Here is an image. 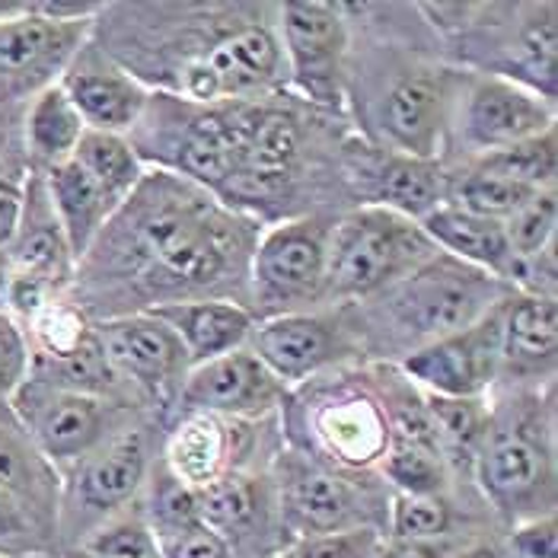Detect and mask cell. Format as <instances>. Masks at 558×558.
Masks as SVG:
<instances>
[{
	"label": "cell",
	"instance_id": "obj_1",
	"mask_svg": "<svg viewBox=\"0 0 558 558\" xmlns=\"http://www.w3.org/2000/svg\"><path fill=\"white\" fill-rule=\"evenodd\" d=\"M258 227L175 172L141 175L81 258L77 291L106 319L167 303L250 301Z\"/></svg>",
	"mask_w": 558,
	"mask_h": 558
},
{
	"label": "cell",
	"instance_id": "obj_2",
	"mask_svg": "<svg viewBox=\"0 0 558 558\" xmlns=\"http://www.w3.org/2000/svg\"><path fill=\"white\" fill-rule=\"evenodd\" d=\"M505 301H511L508 281L447 253H437L412 275L380 291L377 303L364 316H357L354 326L367 323L371 336H377L384 348L412 344V351H418L473 326Z\"/></svg>",
	"mask_w": 558,
	"mask_h": 558
},
{
	"label": "cell",
	"instance_id": "obj_3",
	"mask_svg": "<svg viewBox=\"0 0 558 558\" xmlns=\"http://www.w3.org/2000/svg\"><path fill=\"white\" fill-rule=\"evenodd\" d=\"M475 478L485 501L508 523L556 514V447L536 402H511L488 415L475 447Z\"/></svg>",
	"mask_w": 558,
	"mask_h": 558
},
{
	"label": "cell",
	"instance_id": "obj_4",
	"mask_svg": "<svg viewBox=\"0 0 558 558\" xmlns=\"http://www.w3.org/2000/svg\"><path fill=\"white\" fill-rule=\"evenodd\" d=\"M437 256L428 233L387 208H357L332 223L323 301H371Z\"/></svg>",
	"mask_w": 558,
	"mask_h": 558
},
{
	"label": "cell",
	"instance_id": "obj_5",
	"mask_svg": "<svg viewBox=\"0 0 558 558\" xmlns=\"http://www.w3.org/2000/svg\"><path fill=\"white\" fill-rule=\"evenodd\" d=\"M329 233L332 220L301 217L258 240L250 265V303H256L258 316L275 319L303 313V306L323 301Z\"/></svg>",
	"mask_w": 558,
	"mask_h": 558
},
{
	"label": "cell",
	"instance_id": "obj_6",
	"mask_svg": "<svg viewBox=\"0 0 558 558\" xmlns=\"http://www.w3.org/2000/svg\"><path fill=\"white\" fill-rule=\"evenodd\" d=\"M147 460L150 440L144 430H125L112 440H102L77 463L64 492V533L81 539L109 517L122 514L147 478Z\"/></svg>",
	"mask_w": 558,
	"mask_h": 558
},
{
	"label": "cell",
	"instance_id": "obj_7",
	"mask_svg": "<svg viewBox=\"0 0 558 558\" xmlns=\"http://www.w3.org/2000/svg\"><path fill=\"white\" fill-rule=\"evenodd\" d=\"M278 23L298 89L316 106L339 109L348 51L342 3H281Z\"/></svg>",
	"mask_w": 558,
	"mask_h": 558
},
{
	"label": "cell",
	"instance_id": "obj_8",
	"mask_svg": "<svg viewBox=\"0 0 558 558\" xmlns=\"http://www.w3.org/2000/svg\"><path fill=\"white\" fill-rule=\"evenodd\" d=\"M505 303L485 313L473 326L405 354L402 357L405 377L422 384L430 396H447V399L482 396V389L492 387V380L501 371Z\"/></svg>",
	"mask_w": 558,
	"mask_h": 558
},
{
	"label": "cell",
	"instance_id": "obj_9",
	"mask_svg": "<svg viewBox=\"0 0 558 558\" xmlns=\"http://www.w3.org/2000/svg\"><path fill=\"white\" fill-rule=\"evenodd\" d=\"M16 415L29 428L39 453L54 463H81L102 440L109 405L77 389L45 387L39 380L20 384Z\"/></svg>",
	"mask_w": 558,
	"mask_h": 558
},
{
	"label": "cell",
	"instance_id": "obj_10",
	"mask_svg": "<svg viewBox=\"0 0 558 558\" xmlns=\"http://www.w3.org/2000/svg\"><path fill=\"white\" fill-rule=\"evenodd\" d=\"M351 332L354 326L348 323L344 310L288 313V316L265 319L258 329L250 332V339H253V354L288 387L344 357L354 348Z\"/></svg>",
	"mask_w": 558,
	"mask_h": 558
},
{
	"label": "cell",
	"instance_id": "obj_11",
	"mask_svg": "<svg viewBox=\"0 0 558 558\" xmlns=\"http://www.w3.org/2000/svg\"><path fill=\"white\" fill-rule=\"evenodd\" d=\"M89 20H51L39 13L0 23V102L43 93L51 74L68 68L81 51Z\"/></svg>",
	"mask_w": 558,
	"mask_h": 558
},
{
	"label": "cell",
	"instance_id": "obj_12",
	"mask_svg": "<svg viewBox=\"0 0 558 558\" xmlns=\"http://www.w3.org/2000/svg\"><path fill=\"white\" fill-rule=\"evenodd\" d=\"M275 498L281 533L291 530L294 539L374 526V511L364 505V498L344 475L313 466L306 460L284 463Z\"/></svg>",
	"mask_w": 558,
	"mask_h": 558
},
{
	"label": "cell",
	"instance_id": "obj_13",
	"mask_svg": "<svg viewBox=\"0 0 558 558\" xmlns=\"http://www.w3.org/2000/svg\"><path fill=\"white\" fill-rule=\"evenodd\" d=\"M310 430L326 460L342 470H371L384 460L392 437L384 402L348 384H336L316 396Z\"/></svg>",
	"mask_w": 558,
	"mask_h": 558
},
{
	"label": "cell",
	"instance_id": "obj_14",
	"mask_svg": "<svg viewBox=\"0 0 558 558\" xmlns=\"http://www.w3.org/2000/svg\"><path fill=\"white\" fill-rule=\"evenodd\" d=\"M556 125V109L546 96L505 77H482L466 93L463 141L478 154H495L533 141Z\"/></svg>",
	"mask_w": 558,
	"mask_h": 558
},
{
	"label": "cell",
	"instance_id": "obj_15",
	"mask_svg": "<svg viewBox=\"0 0 558 558\" xmlns=\"http://www.w3.org/2000/svg\"><path fill=\"white\" fill-rule=\"evenodd\" d=\"M284 399V384L258 361L253 351H230L192 367L179 389L185 412H205L217 418L265 415Z\"/></svg>",
	"mask_w": 558,
	"mask_h": 558
},
{
	"label": "cell",
	"instance_id": "obj_16",
	"mask_svg": "<svg viewBox=\"0 0 558 558\" xmlns=\"http://www.w3.org/2000/svg\"><path fill=\"white\" fill-rule=\"evenodd\" d=\"M96 342L109 367L131 377L150 396H167L179 380H185V348L170 326L150 313L102 319L96 326Z\"/></svg>",
	"mask_w": 558,
	"mask_h": 558
},
{
	"label": "cell",
	"instance_id": "obj_17",
	"mask_svg": "<svg viewBox=\"0 0 558 558\" xmlns=\"http://www.w3.org/2000/svg\"><path fill=\"white\" fill-rule=\"evenodd\" d=\"M453 106V84L444 71H409L392 81L380 102V129L396 154L434 160Z\"/></svg>",
	"mask_w": 558,
	"mask_h": 558
},
{
	"label": "cell",
	"instance_id": "obj_18",
	"mask_svg": "<svg viewBox=\"0 0 558 558\" xmlns=\"http://www.w3.org/2000/svg\"><path fill=\"white\" fill-rule=\"evenodd\" d=\"M348 172L361 179V195L367 198V208H387L415 223L437 211L447 195V179L434 160H415L396 150H351Z\"/></svg>",
	"mask_w": 558,
	"mask_h": 558
},
{
	"label": "cell",
	"instance_id": "obj_19",
	"mask_svg": "<svg viewBox=\"0 0 558 558\" xmlns=\"http://www.w3.org/2000/svg\"><path fill=\"white\" fill-rule=\"evenodd\" d=\"M195 501L198 520L230 546L233 558H240L246 549H265V543L275 536L271 520L278 514V498L265 478L230 470L215 482L195 488Z\"/></svg>",
	"mask_w": 558,
	"mask_h": 558
},
{
	"label": "cell",
	"instance_id": "obj_20",
	"mask_svg": "<svg viewBox=\"0 0 558 558\" xmlns=\"http://www.w3.org/2000/svg\"><path fill=\"white\" fill-rule=\"evenodd\" d=\"M58 86L74 102L86 129L102 134H122L134 129L150 99L137 77L81 54L74 58V64H68V74Z\"/></svg>",
	"mask_w": 558,
	"mask_h": 558
},
{
	"label": "cell",
	"instance_id": "obj_21",
	"mask_svg": "<svg viewBox=\"0 0 558 558\" xmlns=\"http://www.w3.org/2000/svg\"><path fill=\"white\" fill-rule=\"evenodd\" d=\"M147 313L175 332V339L185 348L189 367H198L205 361H215L220 354L243 348L250 332L256 329V316L243 303L233 301L167 303Z\"/></svg>",
	"mask_w": 558,
	"mask_h": 558
},
{
	"label": "cell",
	"instance_id": "obj_22",
	"mask_svg": "<svg viewBox=\"0 0 558 558\" xmlns=\"http://www.w3.org/2000/svg\"><path fill=\"white\" fill-rule=\"evenodd\" d=\"M558 310L556 298L523 294L505 303L501 313V371L526 380L556 367ZM498 371V374H501Z\"/></svg>",
	"mask_w": 558,
	"mask_h": 558
},
{
	"label": "cell",
	"instance_id": "obj_23",
	"mask_svg": "<svg viewBox=\"0 0 558 558\" xmlns=\"http://www.w3.org/2000/svg\"><path fill=\"white\" fill-rule=\"evenodd\" d=\"M437 250H447V256L460 258L473 268H482L501 281L514 284L520 258L511 253L505 223L475 217L457 205H440L418 223Z\"/></svg>",
	"mask_w": 558,
	"mask_h": 558
},
{
	"label": "cell",
	"instance_id": "obj_24",
	"mask_svg": "<svg viewBox=\"0 0 558 558\" xmlns=\"http://www.w3.org/2000/svg\"><path fill=\"white\" fill-rule=\"evenodd\" d=\"M48 202L64 230L68 250L74 258H84L106 220L119 211V205L106 195V189L74 160H64L48 170Z\"/></svg>",
	"mask_w": 558,
	"mask_h": 558
},
{
	"label": "cell",
	"instance_id": "obj_25",
	"mask_svg": "<svg viewBox=\"0 0 558 558\" xmlns=\"http://www.w3.org/2000/svg\"><path fill=\"white\" fill-rule=\"evenodd\" d=\"M301 157V129L291 112L281 109H262L250 144L243 150L240 170L233 185L246 189L253 195H268L281 189Z\"/></svg>",
	"mask_w": 558,
	"mask_h": 558
},
{
	"label": "cell",
	"instance_id": "obj_26",
	"mask_svg": "<svg viewBox=\"0 0 558 558\" xmlns=\"http://www.w3.org/2000/svg\"><path fill=\"white\" fill-rule=\"evenodd\" d=\"M10 268L29 278L45 281L51 291L64 284L68 268H71V250L64 240V230L54 217V208L48 202V192H43L39 182L29 189V211L20 215V227L13 236V253H10Z\"/></svg>",
	"mask_w": 558,
	"mask_h": 558
},
{
	"label": "cell",
	"instance_id": "obj_27",
	"mask_svg": "<svg viewBox=\"0 0 558 558\" xmlns=\"http://www.w3.org/2000/svg\"><path fill=\"white\" fill-rule=\"evenodd\" d=\"M230 450L233 437L227 425L217 415L205 412H189L167 444V470H170L182 485L202 488L215 482L223 473H230Z\"/></svg>",
	"mask_w": 558,
	"mask_h": 558
},
{
	"label": "cell",
	"instance_id": "obj_28",
	"mask_svg": "<svg viewBox=\"0 0 558 558\" xmlns=\"http://www.w3.org/2000/svg\"><path fill=\"white\" fill-rule=\"evenodd\" d=\"M84 119L68 99L61 86H45L43 93L33 99L29 119H26V134H29V150L33 157L45 163L48 170L71 160L84 137Z\"/></svg>",
	"mask_w": 558,
	"mask_h": 558
},
{
	"label": "cell",
	"instance_id": "obj_29",
	"mask_svg": "<svg viewBox=\"0 0 558 558\" xmlns=\"http://www.w3.org/2000/svg\"><path fill=\"white\" fill-rule=\"evenodd\" d=\"M71 160L77 167H84L102 189L106 195L122 208V202L134 192V185L141 182V163L137 154L122 134H102V131H84L77 150L71 154Z\"/></svg>",
	"mask_w": 558,
	"mask_h": 558
},
{
	"label": "cell",
	"instance_id": "obj_30",
	"mask_svg": "<svg viewBox=\"0 0 558 558\" xmlns=\"http://www.w3.org/2000/svg\"><path fill=\"white\" fill-rule=\"evenodd\" d=\"M380 463L396 495H444L447 488V470L437 447L392 434Z\"/></svg>",
	"mask_w": 558,
	"mask_h": 558
},
{
	"label": "cell",
	"instance_id": "obj_31",
	"mask_svg": "<svg viewBox=\"0 0 558 558\" xmlns=\"http://www.w3.org/2000/svg\"><path fill=\"white\" fill-rule=\"evenodd\" d=\"M475 170L514 179V182H523L539 192L553 189V182H556V129L533 137V141L514 144V147L482 154Z\"/></svg>",
	"mask_w": 558,
	"mask_h": 558
},
{
	"label": "cell",
	"instance_id": "obj_32",
	"mask_svg": "<svg viewBox=\"0 0 558 558\" xmlns=\"http://www.w3.org/2000/svg\"><path fill=\"white\" fill-rule=\"evenodd\" d=\"M539 189H530L523 182L514 179H505V175H495V172L473 170L457 189V198L463 211H470L475 217H485V220H511V217L536 195Z\"/></svg>",
	"mask_w": 558,
	"mask_h": 558
},
{
	"label": "cell",
	"instance_id": "obj_33",
	"mask_svg": "<svg viewBox=\"0 0 558 558\" xmlns=\"http://www.w3.org/2000/svg\"><path fill=\"white\" fill-rule=\"evenodd\" d=\"M81 553L89 558H160V546L144 511H131L99 523L81 543Z\"/></svg>",
	"mask_w": 558,
	"mask_h": 558
},
{
	"label": "cell",
	"instance_id": "obj_34",
	"mask_svg": "<svg viewBox=\"0 0 558 558\" xmlns=\"http://www.w3.org/2000/svg\"><path fill=\"white\" fill-rule=\"evenodd\" d=\"M29 323H33V336L39 342L43 364L68 361L81 348L93 342V329L86 326L84 313L74 310V306H68V303L48 301Z\"/></svg>",
	"mask_w": 558,
	"mask_h": 558
},
{
	"label": "cell",
	"instance_id": "obj_35",
	"mask_svg": "<svg viewBox=\"0 0 558 558\" xmlns=\"http://www.w3.org/2000/svg\"><path fill=\"white\" fill-rule=\"evenodd\" d=\"M453 526V508L444 495H396L389 508L392 539H444Z\"/></svg>",
	"mask_w": 558,
	"mask_h": 558
},
{
	"label": "cell",
	"instance_id": "obj_36",
	"mask_svg": "<svg viewBox=\"0 0 558 558\" xmlns=\"http://www.w3.org/2000/svg\"><path fill=\"white\" fill-rule=\"evenodd\" d=\"M556 192L553 189H543L536 192L511 220H505V236H508V246L520 262L526 258L543 256L549 246H553V236H556Z\"/></svg>",
	"mask_w": 558,
	"mask_h": 558
},
{
	"label": "cell",
	"instance_id": "obj_37",
	"mask_svg": "<svg viewBox=\"0 0 558 558\" xmlns=\"http://www.w3.org/2000/svg\"><path fill=\"white\" fill-rule=\"evenodd\" d=\"M144 517L154 530V536H167L172 530H182L189 523H198V501L195 488L182 485L170 470H160L150 482V498Z\"/></svg>",
	"mask_w": 558,
	"mask_h": 558
},
{
	"label": "cell",
	"instance_id": "obj_38",
	"mask_svg": "<svg viewBox=\"0 0 558 558\" xmlns=\"http://www.w3.org/2000/svg\"><path fill=\"white\" fill-rule=\"evenodd\" d=\"M425 409L430 415V425L437 430V437L453 440L457 447H478L482 434L488 428V409L482 405V399H447V396H425Z\"/></svg>",
	"mask_w": 558,
	"mask_h": 558
},
{
	"label": "cell",
	"instance_id": "obj_39",
	"mask_svg": "<svg viewBox=\"0 0 558 558\" xmlns=\"http://www.w3.org/2000/svg\"><path fill=\"white\" fill-rule=\"evenodd\" d=\"M380 546H384V533L377 526H354L342 533L294 539L278 553V558H374Z\"/></svg>",
	"mask_w": 558,
	"mask_h": 558
},
{
	"label": "cell",
	"instance_id": "obj_40",
	"mask_svg": "<svg viewBox=\"0 0 558 558\" xmlns=\"http://www.w3.org/2000/svg\"><path fill=\"white\" fill-rule=\"evenodd\" d=\"M0 549L7 556H29L43 549L39 523L26 514V508L0 485Z\"/></svg>",
	"mask_w": 558,
	"mask_h": 558
},
{
	"label": "cell",
	"instance_id": "obj_41",
	"mask_svg": "<svg viewBox=\"0 0 558 558\" xmlns=\"http://www.w3.org/2000/svg\"><path fill=\"white\" fill-rule=\"evenodd\" d=\"M157 546H160V558H233L230 546L202 520L172 530L167 536H157Z\"/></svg>",
	"mask_w": 558,
	"mask_h": 558
},
{
	"label": "cell",
	"instance_id": "obj_42",
	"mask_svg": "<svg viewBox=\"0 0 558 558\" xmlns=\"http://www.w3.org/2000/svg\"><path fill=\"white\" fill-rule=\"evenodd\" d=\"M508 549L514 558H558L556 514L533 517V520L517 523Z\"/></svg>",
	"mask_w": 558,
	"mask_h": 558
},
{
	"label": "cell",
	"instance_id": "obj_43",
	"mask_svg": "<svg viewBox=\"0 0 558 558\" xmlns=\"http://www.w3.org/2000/svg\"><path fill=\"white\" fill-rule=\"evenodd\" d=\"M23 371H26V344L20 329L0 316V389H13L23 384Z\"/></svg>",
	"mask_w": 558,
	"mask_h": 558
},
{
	"label": "cell",
	"instance_id": "obj_44",
	"mask_svg": "<svg viewBox=\"0 0 558 558\" xmlns=\"http://www.w3.org/2000/svg\"><path fill=\"white\" fill-rule=\"evenodd\" d=\"M48 301H51V288H48L45 281L29 278V275H20V271L10 275L7 306H10L13 313H20L23 319H33Z\"/></svg>",
	"mask_w": 558,
	"mask_h": 558
},
{
	"label": "cell",
	"instance_id": "obj_45",
	"mask_svg": "<svg viewBox=\"0 0 558 558\" xmlns=\"http://www.w3.org/2000/svg\"><path fill=\"white\" fill-rule=\"evenodd\" d=\"M460 553L450 536L444 539H392L374 558H453Z\"/></svg>",
	"mask_w": 558,
	"mask_h": 558
},
{
	"label": "cell",
	"instance_id": "obj_46",
	"mask_svg": "<svg viewBox=\"0 0 558 558\" xmlns=\"http://www.w3.org/2000/svg\"><path fill=\"white\" fill-rule=\"evenodd\" d=\"M20 215H23V198L13 185L0 182V253L3 246L13 243L16 227H20Z\"/></svg>",
	"mask_w": 558,
	"mask_h": 558
},
{
	"label": "cell",
	"instance_id": "obj_47",
	"mask_svg": "<svg viewBox=\"0 0 558 558\" xmlns=\"http://www.w3.org/2000/svg\"><path fill=\"white\" fill-rule=\"evenodd\" d=\"M453 558H514L508 546L501 543H473V546H463Z\"/></svg>",
	"mask_w": 558,
	"mask_h": 558
},
{
	"label": "cell",
	"instance_id": "obj_48",
	"mask_svg": "<svg viewBox=\"0 0 558 558\" xmlns=\"http://www.w3.org/2000/svg\"><path fill=\"white\" fill-rule=\"evenodd\" d=\"M29 13H39V0H33V3H26V0H0V23L20 20V16H29Z\"/></svg>",
	"mask_w": 558,
	"mask_h": 558
},
{
	"label": "cell",
	"instance_id": "obj_49",
	"mask_svg": "<svg viewBox=\"0 0 558 558\" xmlns=\"http://www.w3.org/2000/svg\"><path fill=\"white\" fill-rule=\"evenodd\" d=\"M10 275H13V268H10V258L0 253V310L7 306V288H10Z\"/></svg>",
	"mask_w": 558,
	"mask_h": 558
},
{
	"label": "cell",
	"instance_id": "obj_50",
	"mask_svg": "<svg viewBox=\"0 0 558 558\" xmlns=\"http://www.w3.org/2000/svg\"><path fill=\"white\" fill-rule=\"evenodd\" d=\"M10 558H51V556H43V553H29V556H10Z\"/></svg>",
	"mask_w": 558,
	"mask_h": 558
},
{
	"label": "cell",
	"instance_id": "obj_51",
	"mask_svg": "<svg viewBox=\"0 0 558 558\" xmlns=\"http://www.w3.org/2000/svg\"><path fill=\"white\" fill-rule=\"evenodd\" d=\"M71 558H89V556H84V553H74V556Z\"/></svg>",
	"mask_w": 558,
	"mask_h": 558
}]
</instances>
